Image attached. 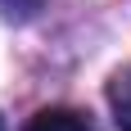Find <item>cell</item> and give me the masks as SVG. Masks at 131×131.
I'll return each instance as SVG.
<instances>
[{
  "mask_svg": "<svg viewBox=\"0 0 131 131\" xmlns=\"http://www.w3.org/2000/svg\"><path fill=\"white\" fill-rule=\"evenodd\" d=\"M23 131H91V122L77 108H41Z\"/></svg>",
  "mask_w": 131,
  "mask_h": 131,
  "instance_id": "cell-1",
  "label": "cell"
},
{
  "mask_svg": "<svg viewBox=\"0 0 131 131\" xmlns=\"http://www.w3.org/2000/svg\"><path fill=\"white\" fill-rule=\"evenodd\" d=\"M108 104H113L118 131H131V63L113 72V81H108Z\"/></svg>",
  "mask_w": 131,
  "mask_h": 131,
  "instance_id": "cell-2",
  "label": "cell"
},
{
  "mask_svg": "<svg viewBox=\"0 0 131 131\" xmlns=\"http://www.w3.org/2000/svg\"><path fill=\"white\" fill-rule=\"evenodd\" d=\"M0 5H5V9H18V14H32L41 0H0Z\"/></svg>",
  "mask_w": 131,
  "mask_h": 131,
  "instance_id": "cell-3",
  "label": "cell"
}]
</instances>
